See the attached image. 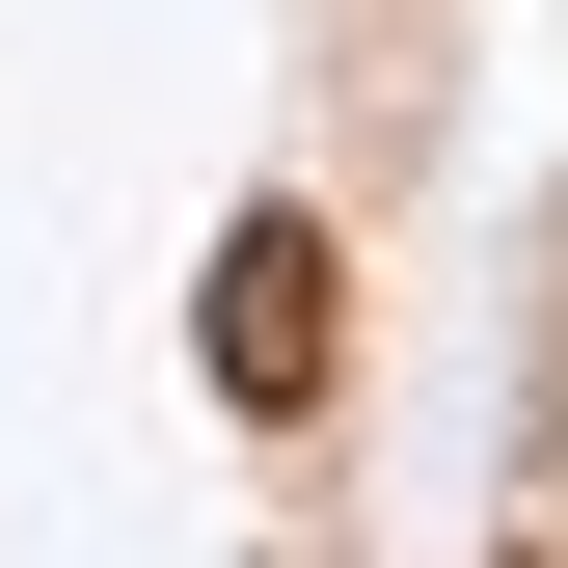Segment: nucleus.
<instances>
[{
  "instance_id": "1",
  "label": "nucleus",
  "mask_w": 568,
  "mask_h": 568,
  "mask_svg": "<svg viewBox=\"0 0 568 568\" xmlns=\"http://www.w3.org/2000/svg\"><path fill=\"white\" fill-rule=\"evenodd\" d=\"M217 379L244 406H325V217H244L217 244Z\"/></svg>"
},
{
  "instance_id": "2",
  "label": "nucleus",
  "mask_w": 568,
  "mask_h": 568,
  "mask_svg": "<svg viewBox=\"0 0 568 568\" xmlns=\"http://www.w3.org/2000/svg\"><path fill=\"white\" fill-rule=\"evenodd\" d=\"M515 568H568V515H515Z\"/></svg>"
}]
</instances>
